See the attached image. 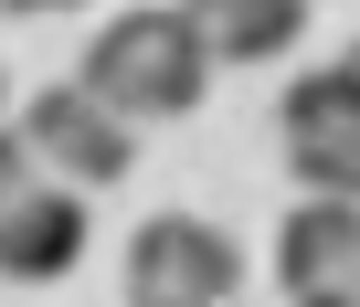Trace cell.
Returning a JSON list of instances; mask_svg holds the SVG:
<instances>
[{
	"label": "cell",
	"instance_id": "1",
	"mask_svg": "<svg viewBox=\"0 0 360 307\" xmlns=\"http://www.w3.org/2000/svg\"><path fill=\"white\" fill-rule=\"evenodd\" d=\"M127 127H148V117H191L202 96H212V43H202V22L180 11H117V22H96V43H85V64H75Z\"/></svg>",
	"mask_w": 360,
	"mask_h": 307
},
{
	"label": "cell",
	"instance_id": "2",
	"mask_svg": "<svg viewBox=\"0 0 360 307\" xmlns=\"http://www.w3.org/2000/svg\"><path fill=\"white\" fill-rule=\"evenodd\" d=\"M244 296V244L202 212H148L127 233V307H233Z\"/></svg>",
	"mask_w": 360,
	"mask_h": 307
},
{
	"label": "cell",
	"instance_id": "3",
	"mask_svg": "<svg viewBox=\"0 0 360 307\" xmlns=\"http://www.w3.org/2000/svg\"><path fill=\"white\" fill-rule=\"evenodd\" d=\"M276 138H286V170L328 202H360V74L318 64L276 96Z\"/></svg>",
	"mask_w": 360,
	"mask_h": 307
},
{
	"label": "cell",
	"instance_id": "4",
	"mask_svg": "<svg viewBox=\"0 0 360 307\" xmlns=\"http://www.w3.org/2000/svg\"><path fill=\"white\" fill-rule=\"evenodd\" d=\"M22 138H32V159H43L53 181H127V170H138V127H127L85 74L43 85V96L22 106Z\"/></svg>",
	"mask_w": 360,
	"mask_h": 307
},
{
	"label": "cell",
	"instance_id": "5",
	"mask_svg": "<svg viewBox=\"0 0 360 307\" xmlns=\"http://www.w3.org/2000/svg\"><path fill=\"white\" fill-rule=\"evenodd\" d=\"M276 275H286V307H360V202L307 191L276 223Z\"/></svg>",
	"mask_w": 360,
	"mask_h": 307
},
{
	"label": "cell",
	"instance_id": "6",
	"mask_svg": "<svg viewBox=\"0 0 360 307\" xmlns=\"http://www.w3.org/2000/svg\"><path fill=\"white\" fill-rule=\"evenodd\" d=\"M85 191H64V181H32L11 212H0V275L11 286H53V275H75L85 265Z\"/></svg>",
	"mask_w": 360,
	"mask_h": 307
},
{
	"label": "cell",
	"instance_id": "7",
	"mask_svg": "<svg viewBox=\"0 0 360 307\" xmlns=\"http://www.w3.org/2000/svg\"><path fill=\"white\" fill-rule=\"evenodd\" d=\"M202 22L212 64H276L297 32H307V0H180Z\"/></svg>",
	"mask_w": 360,
	"mask_h": 307
},
{
	"label": "cell",
	"instance_id": "8",
	"mask_svg": "<svg viewBox=\"0 0 360 307\" xmlns=\"http://www.w3.org/2000/svg\"><path fill=\"white\" fill-rule=\"evenodd\" d=\"M32 181H43V159H32V138H22V127H0V212H11V202H22Z\"/></svg>",
	"mask_w": 360,
	"mask_h": 307
},
{
	"label": "cell",
	"instance_id": "9",
	"mask_svg": "<svg viewBox=\"0 0 360 307\" xmlns=\"http://www.w3.org/2000/svg\"><path fill=\"white\" fill-rule=\"evenodd\" d=\"M0 11H85V0H0Z\"/></svg>",
	"mask_w": 360,
	"mask_h": 307
},
{
	"label": "cell",
	"instance_id": "10",
	"mask_svg": "<svg viewBox=\"0 0 360 307\" xmlns=\"http://www.w3.org/2000/svg\"><path fill=\"white\" fill-rule=\"evenodd\" d=\"M349 74H360V43H349Z\"/></svg>",
	"mask_w": 360,
	"mask_h": 307
},
{
	"label": "cell",
	"instance_id": "11",
	"mask_svg": "<svg viewBox=\"0 0 360 307\" xmlns=\"http://www.w3.org/2000/svg\"><path fill=\"white\" fill-rule=\"evenodd\" d=\"M0 96H11V74H0Z\"/></svg>",
	"mask_w": 360,
	"mask_h": 307
}]
</instances>
